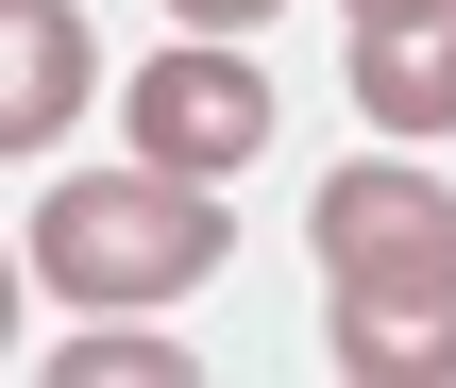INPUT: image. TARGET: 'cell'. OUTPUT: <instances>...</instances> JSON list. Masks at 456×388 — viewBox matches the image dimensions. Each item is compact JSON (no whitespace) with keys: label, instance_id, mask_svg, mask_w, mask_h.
Wrapping results in <instances>:
<instances>
[{"label":"cell","instance_id":"cell-7","mask_svg":"<svg viewBox=\"0 0 456 388\" xmlns=\"http://www.w3.org/2000/svg\"><path fill=\"white\" fill-rule=\"evenodd\" d=\"M169 17H186V34H254L271 0H169Z\"/></svg>","mask_w":456,"mask_h":388},{"label":"cell","instance_id":"cell-5","mask_svg":"<svg viewBox=\"0 0 456 388\" xmlns=\"http://www.w3.org/2000/svg\"><path fill=\"white\" fill-rule=\"evenodd\" d=\"M355 118L372 135H456V0L355 17Z\"/></svg>","mask_w":456,"mask_h":388},{"label":"cell","instance_id":"cell-3","mask_svg":"<svg viewBox=\"0 0 456 388\" xmlns=\"http://www.w3.org/2000/svg\"><path fill=\"white\" fill-rule=\"evenodd\" d=\"M118 135H135L152 169H203V186H220V169L271 152V68H254L237 34H169V51L118 85Z\"/></svg>","mask_w":456,"mask_h":388},{"label":"cell","instance_id":"cell-6","mask_svg":"<svg viewBox=\"0 0 456 388\" xmlns=\"http://www.w3.org/2000/svg\"><path fill=\"white\" fill-rule=\"evenodd\" d=\"M51 372H68V388H186V338H152V321H85Z\"/></svg>","mask_w":456,"mask_h":388},{"label":"cell","instance_id":"cell-9","mask_svg":"<svg viewBox=\"0 0 456 388\" xmlns=\"http://www.w3.org/2000/svg\"><path fill=\"white\" fill-rule=\"evenodd\" d=\"M338 17H406V0H338Z\"/></svg>","mask_w":456,"mask_h":388},{"label":"cell","instance_id":"cell-4","mask_svg":"<svg viewBox=\"0 0 456 388\" xmlns=\"http://www.w3.org/2000/svg\"><path fill=\"white\" fill-rule=\"evenodd\" d=\"M85 101H102L85 0H0V169H17V152H51Z\"/></svg>","mask_w":456,"mask_h":388},{"label":"cell","instance_id":"cell-8","mask_svg":"<svg viewBox=\"0 0 456 388\" xmlns=\"http://www.w3.org/2000/svg\"><path fill=\"white\" fill-rule=\"evenodd\" d=\"M0 355H17V237H0Z\"/></svg>","mask_w":456,"mask_h":388},{"label":"cell","instance_id":"cell-1","mask_svg":"<svg viewBox=\"0 0 456 388\" xmlns=\"http://www.w3.org/2000/svg\"><path fill=\"white\" fill-rule=\"evenodd\" d=\"M322 355L355 388H456V203L440 169H322Z\"/></svg>","mask_w":456,"mask_h":388},{"label":"cell","instance_id":"cell-2","mask_svg":"<svg viewBox=\"0 0 456 388\" xmlns=\"http://www.w3.org/2000/svg\"><path fill=\"white\" fill-rule=\"evenodd\" d=\"M220 254H237V203L203 186V169H68L51 203H34V287L51 304H102V321H135V304H186V287H220Z\"/></svg>","mask_w":456,"mask_h":388}]
</instances>
